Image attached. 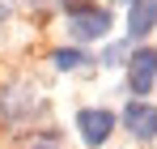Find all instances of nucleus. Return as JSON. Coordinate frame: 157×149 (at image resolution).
Returning <instances> with one entry per match:
<instances>
[{"label": "nucleus", "mask_w": 157, "mask_h": 149, "mask_svg": "<svg viewBox=\"0 0 157 149\" xmlns=\"http://www.w3.org/2000/svg\"><path fill=\"white\" fill-rule=\"evenodd\" d=\"M110 26H115V13L110 9H102V4H77V9H68L64 13V30H68V38L72 43H102V38H110Z\"/></svg>", "instance_id": "obj_1"}, {"label": "nucleus", "mask_w": 157, "mask_h": 149, "mask_svg": "<svg viewBox=\"0 0 157 149\" xmlns=\"http://www.w3.org/2000/svg\"><path fill=\"white\" fill-rule=\"evenodd\" d=\"M115 128H119V115L106 111V107H81L77 111V132H81V141L89 149H102Z\"/></svg>", "instance_id": "obj_2"}, {"label": "nucleus", "mask_w": 157, "mask_h": 149, "mask_svg": "<svg viewBox=\"0 0 157 149\" xmlns=\"http://www.w3.org/2000/svg\"><path fill=\"white\" fill-rule=\"evenodd\" d=\"M157 85V51L153 47H132L128 55V94L144 102V94H153Z\"/></svg>", "instance_id": "obj_3"}, {"label": "nucleus", "mask_w": 157, "mask_h": 149, "mask_svg": "<svg viewBox=\"0 0 157 149\" xmlns=\"http://www.w3.org/2000/svg\"><path fill=\"white\" fill-rule=\"evenodd\" d=\"M119 124L128 128L140 145H149V141H157V107H153V102L132 98L128 107H123V115H119Z\"/></svg>", "instance_id": "obj_4"}, {"label": "nucleus", "mask_w": 157, "mask_h": 149, "mask_svg": "<svg viewBox=\"0 0 157 149\" xmlns=\"http://www.w3.org/2000/svg\"><path fill=\"white\" fill-rule=\"evenodd\" d=\"M157 30V0H132L128 4V43H140Z\"/></svg>", "instance_id": "obj_5"}, {"label": "nucleus", "mask_w": 157, "mask_h": 149, "mask_svg": "<svg viewBox=\"0 0 157 149\" xmlns=\"http://www.w3.org/2000/svg\"><path fill=\"white\" fill-rule=\"evenodd\" d=\"M51 64H55V73H81V68H94V55L85 47H55Z\"/></svg>", "instance_id": "obj_6"}, {"label": "nucleus", "mask_w": 157, "mask_h": 149, "mask_svg": "<svg viewBox=\"0 0 157 149\" xmlns=\"http://www.w3.org/2000/svg\"><path fill=\"white\" fill-rule=\"evenodd\" d=\"M30 107H34V94H30V85H9V90L0 94V111H4L9 119L26 115Z\"/></svg>", "instance_id": "obj_7"}, {"label": "nucleus", "mask_w": 157, "mask_h": 149, "mask_svg": "<svg viewBox=\"0 0 157 149\" xmlns=\"http://www.w3.org/2000/svg\"><path fill=\"white\" fill-rule=\"evenodd\" d=\"M128 55H132V43L119 38V43H106V51L98 55V64L102 68H119V64H128Z\"/></svg>", "instance_id": "obj_8"}, {"label": "nucleus", "mask_w": 157, "mask_h": 149, "mask_svg": "<svg viewBox=\"0 0 157 149\" xmlns=\"http://www.w3.org/2000/svg\"><path fill=\"white\" fill-rule=\"evenodd\" d=\"M26 149H59V141H55V136H34Z\"/></svg>", "instance_id": "obj_9"}, {"label": "nucleus", "mask_w": 157, "mask_h": 149, "mask_svg": "<svg viewBox=\"0 0 157 149\" xmlns=\"http://www.w3.org/2000/svg\"><path fill=\"white\" fill-rule=\"evenodd\" d=\"M119 4H132V0H119Z\"/></svg>", "instance_id": "obj_10"}]
</instances>
